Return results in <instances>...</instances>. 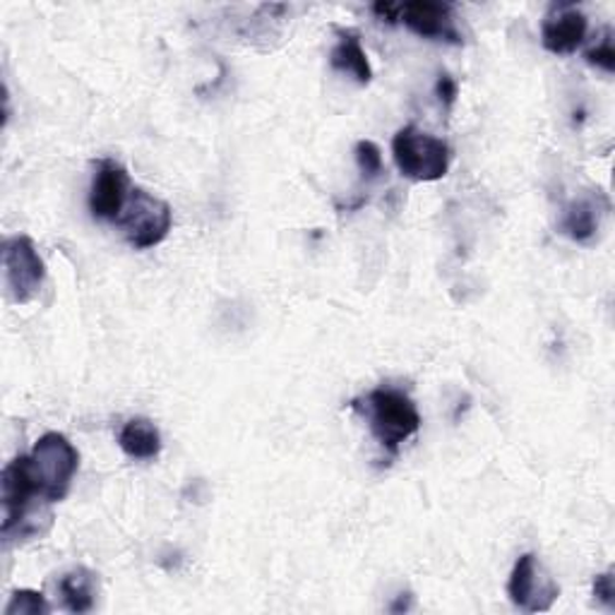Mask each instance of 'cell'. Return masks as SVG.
<instances>
[{
    "label": "cell",
    "mask_w": 615,
    "mask_h": 615,
    "mask_svg": "<svg viewBox=\"0 0 615 615\" xmlns=\"http://www.w3.org/2000/svg\"><path fill=\"white\" fill-rule=\"evenodd\" d=\"M351 409L369 421V429L389 457H397L401 445L421 429V413L405 389L375 387L369 395L351 401Z\"/></svg>",
    "instance_id": "6da1fadb"
},
{
    "label": "cell",
    "mask_w": 615,
    "mask_h": 615,
    "mask_svg": "<svg viewBox=\"0 0 615 615\" xmlns=\"http://www.w3.org/2000/svg\"><path fill=\"white\" fill-rule=\"evenodd\" d=\"M27 459L39 498L51 505L65 501L80 467L75 445L63 433H46L34 445Z\"/></svg>",
    "instance_id": "7a4b0ae2"
},
{
    "label": "cell",
    "mask_w": 615,
    "mask_h": 615,
    "mask_svg": "<svg viewBox=\"0 0 615 615\" xmlns=\"http://www.w3.org/2000/svg\"><path fill=\"white\" fill-rule=\"evenodd\" d=\"M393 157L399 173L413 183L441 181L449 171V145L443 137H435L417 125L397 130L393 140Z\"/></svg>",
    "instance_id": "3957f363"
},
{
    "label": "cell",
    "mask_w": 615,
    "mask_h": 615,
    "mask_svg": "<svg viewBox=\"0 0 615 615\" xmlns=\"http://www.w3.org/2000/svg\"><path fill=\"white\" fill-rule=\"evenodd\" d=\"M116 224L135 251H149L169 239L173 212L167 200L147 193L145 188H133L123 215Z\"/></svg>",
    "instance_id": "277c9868"
},
{
    "label": "cell",
    "mask_w": 615,
    "mask_h": 615,
    "mask_svg": "<svg viewBox=\"0 0 615 615\" xmlns=\"http://www.w3.org/2000/svg\"><path fill=\"white\" fill-rule=\"evenodd\" d=\"M507 594L512 603L524 613H546L560 596V587L553 575L546 570L534 553L519 555L510 582H507Z\"/></svg>",
    "instance_id": "5b68a950"
},
{
    "label": "cell",
    "mask_w": 615,
    "mask_h": 615,
    "mask_svg": "<svg viewBox=\"0 0 615 615\" xmlns=\"http://www.w3.org/2000/svg\"><path fill=\"white\" fill-rule=\"evenodd\" d=\"M3 269L8 291L15 303H29L41 291L46 265L29 236H10L3 243Z\"/></svg>",
    "instance_id": "8992f818"
},
{
    "label": "cell",
    "mask_w": 615,
    "mask_h": 615,
    "mask_svg": "<svg viewBox=\"0 0 615 615\" xmlns=\"http://www.w3.org/2000/svg\"><path fill=\"white\" fill-rule=\"evenodd\" d=\"M130 197V176L121 161L99 159L94 167L89 212L94 219L118 221Z\"/></svg>",
    "instance_id": "52a82bcc"
},
{
    "label": "cell",
    "mask_w": 615,
    "mask_h": 615,
    "mask_svg": "<svg viewBox=\"0 0 615 615\" xmlns=\"http://www.w3.org/2000/svg\"><path fill=\"white\" fill-rule=\"evenodd\" d=\"M399 22L409 32L419 34L421 39L461 44V34L457 29L453 5L433 3V0H411L399 3Z\"/></svg>",
    "instance_id": "ba28073f"
},
{
    "label": "cell",
    "mask_w": 615,
    "mask_h": 615,
    "mask_svg": "<svg viewBox=\"0 0 615 615\" xmlns=\"http://www.w3.org/2000/svg\"><path fill=\"white\" fill-rule=\"evenodd\" d=\"M589 22L577 5H553L541 22V44L553 56H570L587 39Z\"/></svg>",
    "instance_id": "9c48e42d"
},
{
    "label": "cell",
    "mask_w": 615,
    "mask_h": 615,
    "mask_svg": "<svg viewBox=\"0 0 615 615\" xmlns=\"http://www.w3.org/2000/svg\"><path fill=\"white\" fill-rule=\"evenodd\" d=\"M329 65H333V70H339V73L351 75L363 87L373 80L371 61L363 51L357 32H349V29L339 32V41L333 49V53H329Z\"/></svg>",
    "instance_id": "30bf717a"
},
{
    "label": "cell",
    "mask_w": 615,
    "mask_h": 615,
    "mask_svg": "<svg viewBox=\"0 0 615 615\" xmlns=\"http://www.w3.org/2000/svg\"><path fill=\"white\" fill-rule=\"evenodd\" d=\"M97 589L99 579L97 572H92L89 567H73V570L65 572L58 582V591L63 596V606L70 613H89L94 608V601H97Z\"/></svg>",
    "instance_id": "8fae6325"
},
{
    "label": "cell",
    "mask_w": 615,
    "mask_h": 615,
    "mask_svg": "<svg viewBox=\"0 0 615 615\" xmlns=\"http://www.w3.org/2000/svg\"><path fill=\"white\" fill-rule=\"evenodd\" d=\"M118 445L133 459H154L161 453V433L149 419H130L118 433Z\"/></svg>",
    "instance_id": "7c38bea8"
},
{
    "label": "cell",
    "mask_w": 615,
    "mask_h": 615,
    "mask_svg": "<svg viewBox=\"0 0 615 615\" xmlns=\"http://www.w3.org/2000/svg\"><path fill=\"white\" fill-rule=\"evenodd\" d=\"M560 231L575 243H591L599 231V205L591 197L572 200L563 209Z\"/></svg>",
    "instance_id": "4fadbf2b"
},
{
    "label": "cell",
    "mask_w": 615,
    "mask_h": 615,
    "mask_svg": "<svg viewBox=\"0 0 615 615\" xmlns=\"http://www.w3.org/2000/svg\"><path fill=\"white\" fill-rule=\"evenodd\" d=\"M3 613L5 615H46V613H51V606L41 591L17 589L13 591V596H10Z\"/></svg>",
    "instance_id": "5bb4252c"
},
{
    "label": "cell",
    "mask_w": 615,
    "mask_h": 615,
    "mask_svg": "<svg viewBox=\"0 0 615 615\" xmlns=\"http://www.w3.org/2000/svg\"><path fill=\"white\" fill-rule=\"evenodd\" d=\"M353 157H357L359 171L365 181H373L383 173V152L373 140H359L353 147Z\"/></svg>",
    "instance_id": "9a60e30c"
},
{
    "label": "cell",
    "mask_w": 615,
    "mask_h": 615,
    "mask_svg": "<svg viewBox=\"0 0 615 615\" xmlns=\"http://www.w3.org/2000/svg\"><path fill=\"white\" fill-rule=\"evenodd\" d=\"M587 63L594 65L603 73H615V49H613V29L606 27L601 34V39L591 46V49L584 53Z\"/></svg>",
    "instance_id": "2e32d148"
},
{
    "label": "cell",
    "mask_w": 615,
    "mask_h": 615,
    "mask_svg": "<svg viewBox=\"0 0 615 615\" xmlns=\"http://www.w3.org/2000/svg\"><path fill=\"white\" fill-rule=\"evenodd\" d=\"M613 570H606L594 577V584H591V591H594V599L606 606L608 611L615 608V579H613Z\"/></svg>",
    "instance_id": "e0dca14e"
},
{
    "label": "cell",
    "mask_w": 615,
    "mask_h": 615,
    "mask_svg": "<svg viewBox=\"0 0 615 615\" xmlns=\"http://www.w3.org/2000/svg\"><path fill=\"white\" fill-rule=\"evenodd\" d=\"M435 94L445 109H453V104L457 101V94H459V85L455 77H449L447 73H443L435 82Z\"/></svg>",
    "instance_id": "ac0fdd59"
},
{
    "label": "cell",
    "mask_w": 615,
    "mask_h": 615,
    "mask_svg": "<svg viewBox=\"0 0 615 615\" xmlns=\"http://www.w3.org/2000/svg\"><path fill=\"white\" fill-rule=\"evenodd\" d=\"M373 15L377 20L387 22V25H397V22H399V3H375Z\"/></svg>",
    "instance_id": "d6986e66"
},
{
    "label": "cell",
    "mask_w": 615,
    "mask_h": 615,
    "mask_svg": "<svg viewBox=\"0 0 615 615\" xmlns=\"http://www.w3.org/2000/svg\"><path fill=\"white\" fill-rule=\"evenodd\" d=\"M411 601H413L411 594H399L393 606H389V613H407V611H411Z\"/></svg>",
    "instance_id": "ffe728a7"
}]
</instances>
